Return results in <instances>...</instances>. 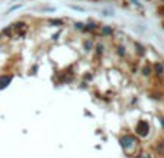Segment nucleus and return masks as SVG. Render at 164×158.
<instances>
[{"label":"nucleus","mask_w":164,"mask_h":158,"mask_svg":"<svg viewBox=\"0 0 164 158\" xmlns=\"http://www.w3.org/2000/svg\"><path fill=\"white\" fill-rule=\"evenodd\" d=\"M134 142H135V141H134V138H132V136H129V135L120 138V145H122V147H124V149H126V151H128V149L134 145Z\"/></svg>","instance_id":"1"},{"label":"nucleus","mask_w":164,"mask_h":158,"mask_svg":"<svg viewBox=\"0 0 164 158\" xmlns=\"http://www.w3.org/2000/svg\"><path fill=\"white\" fill-rule=\"evenodd\" d=\"M148 129H150V126H148V123L145 122V120H141L139 123H138L137 126V132H138V135H141V136H145L148 134Z\"/></svg>","instance_id":"2"},{"label":"nucleus","mask_w":164,"mask_h":158,"mask_svg":"<svg viewBox=\"0 0 164 158\" xmlns=\"http://www.w3.org/2000/svg\"><path fill=\"white\" fill-rule=\"evenodd\" d=\"M10 80H12L10 77H2V78H0V88H2V87H6V86L10 83Z\"/></svg>","instance_id":"3"},{"label":"nucleus","mask_w":164,"mask_h":158,"mask_svg":"<svg viewBox=\"0 0 164 158\" xmlns=\"http://www.w3.org/2000/svg\"><path fill=\"white\" fill-rule=\"evenodd\" d=\"M155 70H157V73H158V74H161V73H163V66L157 64V66H155Z\"/></svg>","instance_id":"4"},{"label":"nucleus","mask_w":164,"mask_h":158,"mask_svg":"<svg viewBox=\"0 0 164 158\" xmlns=\"http://www.w3.org/2000/svg\"><path fill=\"white\" fill-rule=\"evenodd\" d=\"M144 74H145V76H148V74H150V68H148V67H145V68H144Z\"/></svg>","instance_id":"5"},{"label":"nucleus","mask_w":164,"mask_h":158,"mask_svg":"<svg viewBox=\"0 0 164 158\" xmlns=\"http://www.w3.org/2000/svg\"><path fill=\"white\" fill-rule=\"evenodd\" d=\"M138 158H150V155H147V154H141Z\"/></svg>","instance_id":"6"}]
</instances>
